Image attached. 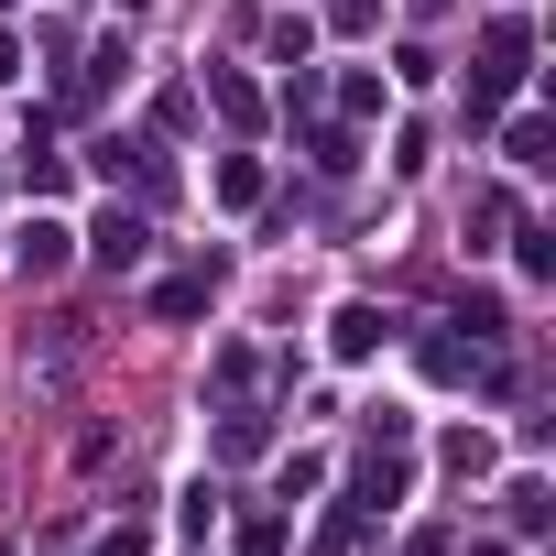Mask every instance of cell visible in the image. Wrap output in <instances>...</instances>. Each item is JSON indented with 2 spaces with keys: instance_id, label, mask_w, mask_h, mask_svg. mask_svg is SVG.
I'll return each mask as SVG.
<instances>
[{
  "instance_id": "obj_4",
  "label": "cell",
  "mask_w": 556,
  "mask_h": 556,
  "mask_svg": "<svg viewBox=\"0 0 556 556\" xmlns=\"http://www.w3.org/2000/svg\"><path fill=\"white\" fill-rule=\"evenodd\" d=\"M12 66H23V55H12V34H0V77H12Z\"/></svg>"
},
{
  "instance_id": "obj_3",
  "label": "cell",
  "mask_w": 556,
  "mask_h": 556,
  "mask_svg": "<svg viewBox=\"0 0 556 556\" xmlns=\"http://www.w3.org/2000/svg\"><path fill=\"white\" fill-rule=\"evenodd\" d=\"M99 556H142V534H110V545H99Z\"/></svg>"
},
{
  "instance_id": "obj_2",
  "label": "cell",
  "mask_w": 556,
  "mask_h": 556,
  "mask_svg": "<svg viewBox=\"0 0 556 556\" xmlns=\"http://www.w3.org/2000/svg\"><path fill=\"white\" fill-rule=\"evenodd\" d=\"M371 350H382V317L350 306V317H339V361H371Z\"/></svg>"
},
{
  "instance_id": "obj_1",
  "label": "cell",
  "mask_w": 556,
  "mask_h": 556,
  "mask_svg": "<svg viewBox=\"0 0 556 556\" xmlns=\"http://www.w3.org/2000/svg\"><path fill=\"white\" fill-rule=\"evenodd\" d=\"M99 262H110V273H131V262H142V218H121V207H110V218H99Z\"/></svg>"
},
{
  "instance_id": "obj_5",
  "label": "cell",
  "mask_w": 556,
  "mask_h": 556,
  "mask_svg": "<svg viewBox=\"0 0 556 556\" xmlns=\"http://www.w3.org/2000/svg\"><path fill=\"white\" fill-rule=\"evenodd\" d=\"M121 12H142V0H121Z\"/></svg>"
}]
</instances>
